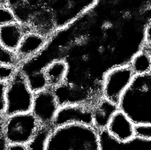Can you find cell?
Here are the masks:
<instances>
[{"label":"cell","instance_id":"obj_1","mask_svg":"<svg viewBox=\"0 0 151 150\" xmlns=\"http://www.w3.org/2000/svg\"><path fill=\"white\" fill-rule=\"evenodd\" d=\"M150 27L151 0H96L17 68L28 78L63 59L68 65L66 80L52 89L59 106L92 108L104 97L103 80L110 70L129 65L143 49L151 50Z\"/></svg>","mask_w":151,"mask_h":150},{"label":"cell","instance_id":"obj_2","mask_svg":"<svg viewBox=\"0 0 151 150\" xmlns=\"http://www.w3.org/2000/svg\"><path fill=\"white\" fill-rule=\"evenodd\" d=\"M96 0H4L27 32L50 38L88 10Z\"/></svg>","mask_w":151,"mask_h":150},{"label":"cell","instance_id":"obj_3","mask_svg":"<svg viewBox=\"0 0 151 150\" xmlns=\"http://www.w3.org/2000/svg\"><path fill=\"white\" fill-rule=\"evenodd\" d=\"M150 85L151 72L134 75L118 102V110L134 125L151 124Z\"/></svg>","mask_w":151,"mask_h":150},{"label":"cell","instance_id":"obj_4","mask_svg":"<svg viewBox=\"0 0 151 150\" xmlns=\"http://www.w3.org/2000/svg\"><path fill=\"white\" fill-rule=\"evenodd\" d=\"M44 150H100L99 132L93 126L86 125L54 127Z\"/></svg>","mask_w":151,"mask_h":150},{"label":"cell","instance_id":"obj_5","mask_svg":"<svg viewBox=\"0 0 151 150\" xmlns=\"http://www.w3.org/2000/svg\"><path fill=\"white\" fill-rule=\"evenodd\" d=\"M34 92L30 89L23 73L17 68L5 83L4 117L31 111Z\"/></svg>","mask_w":151,"mask_h":150},{"label":"cell","instance_id":"obj_6","mask_svg":"<svg viewBox=\"0 0 151 150\" xmlns=\"http://www.w3.org/2000/svg\"><path fill=\"white\" fill-rule=\"evenodd\" d=\"M39 126L40 125L31 111L17 113L4 117V134L9 146H27Z\"/></svg>","mask_w":151,"mask_h":150},{"label":"cell","instance_id":"obj_7","mask_svg":"<svg viewBox=\"0 0 151 150\" xmlns=\"http://www.w3.org/2000/svg\"><path fill=\"white\" fill-rule=\"evenodd\" d=\"M134 74L129 65H121L110 70L103 80L104 98L118 104L122 93L131 83Z\"/></svg>","mask_w":151,"mask_h":150},{"label":"cell","instance_id":"obj_8","mask_svg":"<svg viewBox=\"0 0 151 150\" xmlns=\"http://www.w3.org/2000/svg\"><path fill=\"white\" fill-rule=\"evenodd\" d=\"M59 107L53 90L46 88L34 94L31 113L40 126L52 127Z\"/></svg>","mask_w":151,"mask_h":150},{"label":"cell","instance_id":"obj_9","mask_svg":"<svg viewBox=\"0 0 151 150\" xmlns=\"http://www.w3.org/2000/svg\"><path fill=\"white\" fill-rule=\"evenodd\" d=\"M72 124L92 126V108L82 104L60 106L55 117L52 127Z\"/></svg>","mask_w":151,"mask_h":150},{"label":"cell","instance_id":"obj_10","mask_svg":"<svg viewBox=\"0 0 151 150\" xmlns=\"http://www.w3.org/2000/svg\"><path fill=\"white\" fill-rule=\"evenodd\" d=\"M100 150H151V141L134 137L128 141H119L112 138L106 130L99 132Z\"/></svg>","mask_w":151,"mask_h":150},{"label":"cell","instance_id":"obj_11","mask_svg":"<svg viewBox=\"0 0 151 150\" xmlns=\"http://www.w3.org/2000/svg\"><path fill=\"white\" fill-rule=\"evenodd\" d=\"M106 131L112 138L119 141H128L134 138V123L119 110L110 120Z\"/></svg>","mask_w":151,"mask_h":150},{"label":"cell","instance_id":"obj_12","mask_svg":"<svg viewBox=\"0 0 151 150\" xmlns=\"http://www.w3.org/2000/svg\"><path fill=\"white\" fill-rule=\"evenodd\" d=\"M47 40V38L36 33L26 32L15 51L19 64L37 55L45 46Z\"/></svg>","mask_w":151,"mask_h":150},{"label":"cell","instance_id":"obj_13","mask_svg":"<svg viewBox=\"0 0 151 150\" xmlns=\"http://www.w3.org/2000/svg\"><path fill=\"white\" fill-rule=\"evenodd\" d=\"M117 111V104L103 97L92 107V126L98 132L106 130L110 120Z\"/></svg>","mask_w":151,"mask_h":150},{"label":"cell","instance_id":"obj_14","mask_svg":"<svg viewBox=\"0 0 151 150\" xmlns=\"http://www.w3.org/2000/svg\"><path fill=\"white\" fill-rule=\"evenodd\" d=\"M26 32L17 21L3 25L0 27V43L6 50L15 53Z\"/></svg>","mask_w":151,"mask_h":150},{"label":"cell","instance_id":"obj_15","mask_svg":"<svg viewBox=\"0 0 151 150\" xmlns=\"http://www.w3.org/2000/svg\"><path fill=\"white\" fill-rule=\"evenodd\" d=\"M42 73L45 79L47 88L55 89L65 83L68 73V65L63 59H56L48 64Z\"/></svg>","mask_w":151,"mask_h":150},{"label":"cell","instance_id":"obj_16","mask_svg":"<svg viewBox=\"0 0 151 150\" xmlns=\"http://www.w3.org/2000/svg\"><path fill=\"white\" fill-rule=\"evenodd\" d=\"M129 66L134 75L151 72V50L143 49L130 61Z\"/></svg>","mask_w":151,"mask_h":150},{"label":"cell","instance_id":"obj_17","mask_svg":"<svg viewBox=\"0 0 151 150\" xmlns=\"http://www.w3.org/2000/svg\"><path fill=\"white\" fill-rule=\"evenodd\" d=\"M53 127L40 126L35 135L27 146V150H44L47 139Z\"/></svg>","mask_w":151,"mask_h":150},{"label":"cell","instance_id":"obj_18","mask_svg":"<svg viewBox=\"0 0 151 150\" xmlns=\"http://www.w3.org/2000/svg\"><path fill=\"white\" fill-rule=\"evenodd\" d=\"M19 62L14 52H12L2 46L0 43V65H7L18 67Z\"/></svg>","mask_w":151,"mask_h":150},{"label":"cell","instance_id":"obj_19","mask_svg":"<svg viewBox=\"0 0 151 150\" xmlns=\"http://www.w3.org/2000/svg\"><path fill=\"white\" fill-rule=\"evenodd\" d=\"M134 137L151 141V124L150 125H134Z\"/></svg>","mask_w":151,"mask_h":150},{"label":"cell","instance_id":"obj_20","mask_svg":"<svg viewBox=\"0 0 151 150\" xmlns=\"http://www.w3.org/2000/svg\"><path fill=\"white\" fill-rule=\"evenodd\" d=\"M16 69L15 66L0 65V83H6L14 74Z\"/></svg>","mask_w":151,"mask_h":150},{"label":"cell","instance_id":"obj_21","mask_svg":"<svg viewBox=\"0 0 151 150\" xmlns=\"http://www.w3.org/2000/svg\"><path fill=\"white\" fill-rule=\"evenodd\" d=\"M12 21H15V19L12 11L4 4L0 3V27Z\"/></svg>","mask_w":151,"mask_h":150},{"label":"cell","instance_id":"obj_22","mask_svg":"<svg viewBox=\"0 0 151 150\" xmlns=\"http://www.w3.org/2000/svg\"><path fill=\"white\" fill-rule=\"evenodd\" d=\"M4 117L2 115L0 116V150H8L9 145L4 134Z\"/></svg>","mask_w":151,"mask_h":150},{"label":"cell","instance_id":"obj_23","mask_svg":"<svg viewBox=\"0 0 151 150\" xmlns=\"http://www.w3.org/2000/svg\"><path fill=\"white\" fill-rule=\"evenodd\" d=\"M4 88L5 83H0V116L4 114Z\"/></svg>","mask_w":151,"mask_h":150},{"label":"cell","instance_id":"obj_24","mask_svg":"<svg viewBox=\"0 0 151 150\" xmlns=\"http://www.w3.org/2000/svg\"><path fill=\"white\" fill-rule=\"evenodd\" d=\"M8 150H27V146H20V145H11L8 147Z\"/></svg>","mask_w":151,"mask_h":150},{"label":"cell","instance_id":"obj_25","mask_svg":"<svg viewBox=\"0 0 151 150\" xmlns=\"http://www.w3.org/2000/svg\"><path fill=\"white\" fill-rule=\"evenodd\" d=\"M4 0H1V3L2 4H4Z\"/></svg>","mask_w":151,"mask_h":150},{"label":"cell","instance_id":"obj_26","mask_svg":"<svg viewBox=\"0 0 151 150\" xmlns=\"http://www.w3.org/2000/svg\"><path fill=\"white\" fill-rule=\"evenodd\" d=\"M0 3H1V0H0Z\"/></svg>","mask_w":151,"mask_h":150}]
</instances>
